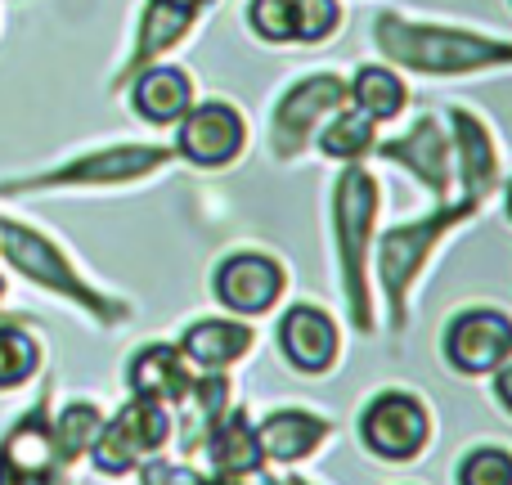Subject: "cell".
Segmentation results:
<instances>
[{"label":"cell","instance_id":"6da1fadb","mask_svg":"<svg viewBox=\"0 0 512 485\" xmlns=\"http://www.w3.org/2000/svg\"><path fill=\"white\" fill-rule=\"evenodd\" d=\"M369 41L382 63L400 68L405 77L459 81V77H490L512 72V36L477 32L463 23H436L414 18L400 9H378L369 23Z\"/></svg>","mask_w":512,"mask_h":485},{"label":"cell","instance_id":"7a4b0ae2","mask_svg":"<svg viewBox=\"0 0 512 485\" xmlns=\"http://www.w3.org/2000/svg\"><path fill=\"white\" fill-rule=\"evenodd\" d=\"M382 216V185L369 162H346L333 180L328 198V225H333V265L342 310L360 337L378 333V288H373V239Z\"/></svg>","mask_w":512,"mask_h":485},{"label":"cell","instance_id":"3957f363","mask_svg":"<svg viewBox=\"0 0 512 485\" xmlns=\"http://www.w3.org/2000/svg\"><path fill=\"white\" fill-rule=\"evenodd\" d=\"M481 212L486 207L472 203V198H450V203H436L432 212L391 225L387 234L373 239V288H378L382 310H387L391 337H400L414 319V297L423 288V274L432 270L436 252L459 230H468Z\"/></svg>","mask_w":512,"mask_h":485},{"label":"cell","instance_id":"277c9868","mask_svg":"<svg viewBox=\"0 0 512 485\" xmlns=\"http://www.w3.org/2000/svg\"><path fill=\"white\" fill-rule=\"evenodd\" d=\"M0 256H5L27 283H36V288H45V292H54V297L72 301L77 310H86L99 328H122L135 319L131 301L95 288V283L68 261V252L54 239H45L41 230H32V225L0 216Z\"/></svg>","mask_w":512,"mask_h":485},{"label":"cell","instance_id":"5b68a950","mask_svg":"<svg viewBox=\"0 0 512 485\" xmlns=\"http://www.w3.org/2000/svg\"><path fill=\"white\" fill-rule=\"evenodd\" d=\"M171 167H176V149L171 144L126 140V144H104V149L77 153V158L59 162L50 171L0 180V198L50 194V189H126V185H144V180L162 176Z\"/></svg>","mask_w":512,"mask_h":485},{"label":"cell","instance_id":"8992f818","mask_svg":"<svg viewBox=\"0 0 512 485\" xmlns=\"http://www.w3.org/2000/svg\"><path fill=\"white\" fill-rule=\"evenodd\" d=\"M351 104L346 95V77L342 72H306V77H292L288 86L274 95L270 117H265V153H270L279 167L306 158L315 149V135L337 108Z\"/></svg>","mask_w":512,"mask_h":485},{"label":"cell","instance_id":"52a82bcc","mask_svg":"<svg viewBox=\"0 0 512 485\" xmlns=\"http://www.w3.org/2000/svg\"><path fill=\"white\" fill-rule=\"evenodd\" d=\"M355 436L378 463L405 468L418 463L436 441V414L418 391L409 387H382L378 396L364 400L355 418Z\"/></svg>","mask_w":512,"mask_h":485},{"label":"cell","instance_id":"ba28073f","mask_svg":"<svg viewBox=\"0 0 512 485\" xmlns=\"http://www.w3.org/2000/svg\"><path fill=\"white\" fill-rule=\"evenodd\" d=\"M176 436V414L171 405L149 396H131L113 418H104L95 445L86 459L95 463L99 477H131L140 463L158 459Z\"/></svg>","mask_w":512,"mask_h":485},{"label":"cell","instance_id":"9c48e42d","mask_svg":"<svg viewBox=\"0 0 512 485\" xmlns=\"http://www.w3.org/2000/svg\"><path fill=\"white\" fill-rule=\"evenodd\" d=\"M171 131H176V140H171L176 162L198 167V171L239 167L252 144L248 113L234 99H194V108Z\"/></svg>","mask_w":512,"mask_h":485},{"label":"cell","instance_id":"30bf717a","mask_svg":"<svg viewBox=\"0 0 512 485\" xmlns=\"http://www.w3.org/2000/svg\"><path fill=\"white\" fill-rule=\"evenodd\" d=\"M373 158L414 176V185H423L432 203H450L454 198V149H450V126H445L441 113H418L400 135L373 144Z\"/></svg>","mask_w":512,"mask_h":485},{"label":"cell","instance_id":"8fae6325","mask_svg":"<svg viewBox=\"0 0 512 485\" xmlns=\"http://www.w3.org/2000/svg\"><path fill=\"white\" fill-rule=\"evenodd\" d=\"M441 360L459 378H490L512 360V315L504 306H463L441 328Z\"/></svg>","mask_w":512,"mask_h":485},{"label":"cell","instance_id":"7c38bea8","mask_svg":"<svg viewBox=\"0 0 512 485\" xmlns=\"http://www.w3.org/2000/svg\"><path fill=\"white\" fill-rule=\"evenodd\" d=\"M288 265L274 252H261V247H243V252H230L221 265L212 270V297L221 310L239 319H261L270 310H279V301L288 297Z\"/></svg>","mask_w":512,"mask_h":485},{"label":"cell","instance_id":"4fadbf2b","mask_svg":"<svg viewBox=\"0 0 512 485\" xmlns=\"http://www.w3.org/2000/svg\"><path fill=\"white\" fill-rule=\"evenodd\" d=\"M450 126V149H454V198H472V203H495L499 185H504V149L499 135L477 108L450 104L445 113Z\"/></svg>","mask_w":512,"mask_h":485},{"label":"cell","instance_id":"5bb4252c","mask_svg":"<svg viewBox=\"0 0 512 485\" xmlns=\"http://www.w3.org/2000/svg\"><path fill=\"white\" fill-rule=\"evenodd\" d=\"M212 9H216V0H144L140 23H135V41H131V50H126L122 68L108 81V90L117 95L140 68H149V63H158V59H171V54L198 32V23H203Z\"/></svg>","mask_w":512,"mask_h":485},{"label":"cell","instance_id":"9a60e30c","mask_svg":"<svg viewBox=\"0 0 512 485\" xmlns=\"http://www.w3.org/2000/svg\"><path fill=\"white\" fill-rule=\"evenodd\" d=\"M274 346L301 378H328L342 364V324L319 301H292L274 324Z\"/></svg>","mask_w":512,"mask_h":485},{"label":"cell","instance_id":"2e32d148","mask_svg":"<svg viewBox=\"0 0 512 485\" xmlns=\"http://www.w3.org/2000/svg\"><path fill=\"white\" fill-rule=\"evenodd\" d=\"M68 468L54 454L50 436V387L0 441V485H63Z\"/></svg>","mask_w":512,"mask_h":485},{"label":"cell","instance_id":"e0dca14e","mask_svg":"<svg viewBox=\"0 0 512 485\" xmlns=\"http://www.w3.org/2000/svg\"><path fill=\"white\" fill-rule=\"evenodd\" d=\"M337 432H342L337 418L306 409V405H283V409H270L265 418H256V441H261L265 468H301Z\"/></svg>","mask_w":512,"mask_h":485},{"label":"cell","instance_id":"ac0fdd59","mask_svg":"<svg viewBox=\"0 0 512 485\" xmlns=\"http://www.w3.org/2000/svg\"><path fill=\"white\" fill-rule=\"evenodd\" d=\"M126 99H131V113L140 117L144 126L171 131V126L194 108L198 86H194V77H189V68L158 59V63L140 68L131 81H126Z\"/></svg>","mask_w":512,"mask_h":485},{"label":"cell","instance_id":"d6986e66","mask_svg":"<svg viewBox=\"0 0 512 485\" xmlns=\"http://www.w3.org/2000/svg\"><path fill=\"white\" fill-rule=\"evenodd\" d=\"M180 355L189 360L194 373H230L234 364H243L256 346L252 319L239 315H207L180 333Z\"/></svg>","mask_w":512,"mask_h":485},{"label":"cell","instance_id":"ffe728a7","mask_svg":"<svg viewBox=\"0 0 512 485\" xmlns=\"http://www.w3.org/2000/svg\"><path fill=\"white\" fill-rule=\"evenodd\" d=\"M230 405H234L230 373H194L189 391L171 405V414H176V436H171L176 450L185 454V459H198V445H203L207 432L230 414Z\"/></svg>","mask_w":512,"mask_h":485},{"label":"cell","instance_id":"44dd1931","mask_svg":"<svg viewBox=\"0 0 512 485\" xmlns=\"http://www.w3.org/2000/svg\"><path fill=\"white\" fill-rule=\"evenodd\" d=\"M198 454H203L207 472H216V477L252 481L256 472H265V454H261V441H256V418L243 405H230V414L207 432Z\"/></svg>","mask_w":512,"mask_h":485},{"label":"cell","instance_id":"7402d4cb","mask_svg":"<svg viewBox=\"0 0 512 485\" xmlns=\"http://www.w3.org/2000/svg\"><path fill=\"white\" fill-rule=\"evenodd\" d=\"M189 382H194V369H189V360L180 355L176 342H144L140 351L126 360V387H131V396H149V400H162V405H176L189 391Z\"/></svg>","mask_w":512,"mask_h":485},{"label":"cell","instance_id":"603a6c76","mask_svg":"<svg viewBox=\"0 0 512 485\" xmlns=\"http://www.w3.org/2000/svg\"><path fill=\"white\" fill-rule=\"evenodd\" d=\"M346 95H351V104L360 108V113H369L378 126L400 122V117L409 113V104H414V90H409L405 72L382 63V59L360 63V68L346 77Z\"/></svg>","mask_w":512,"mask_h":485},{"label":"cell","instance_id":"cb8c5ba5","mask_svg":"<svg viewBox=\"0 0 512 485\" xmlns=\"http://www.w3.org/2000/svg\"><path fill=\"white\" fill-rule=\"evenodd\" d=\"M373 144H378V122L369 113H360L355 104L337 108L315 135L319 158L337 162V167H346V162H373Z\"/></svg>","mask_w":512,"mask_h":485},{"label":"cell","instance_id":"d4e9b609","mask_svg":"<svg viewBox=\"0 0 512 485\" xmlns=\"http://www.w3.org/2000/svg\"><path fill=\"white\" fill-rule=\"evenodd\" d=\"M99 427H104V409L95 400H68L59 414H50V436H54V454H59L63 468H77L90 454Z\"/></svg>","mask_w":512,"mask_h":485},{"label":"cell","instance_id":"484cf974","mask_svg":"<svg viewBox=\"0 0 512 485\" xmlns=\"http://www.w3.org/2000/svg\"><path fill=\"white\" fill-rule=\"evenodd\" d=\"M41 360H45V351H41V342L27 333V319L23 315L0 319V391H14V387H23V382H32Z\"/></svg>","mask_w":512,"mask_h":485},{"label":"cell","instance_id":"4316f807","mask_svg":"<svg viewBox=\"0 0 512 485\" xmlns=\"http://www.w3.org/2000/svg\"><path fill=\"white\" fill-rule=\"evenodd\" d=\"M346 27L342 0H292V45H328Z\"/></svg>","mask_w":512,"mask_h":485},{"label":"cell","instance_id":"83f0119b","mask_svg":"<svg viewBox=\"0 0 512 485\" xmlns=\"http://www.w3.org/2000/svg\"><path fill=\"white\" fill-rule=\"evenodd\" d=\"M454 485H512V445L481 441L454 468Z\"/></svg>","mask_w":512,"mask_h":485},{"label":"cell","instance_id":"f1b7e54d","mask_svg":"<svg viewBox=\"0 0 512 485\" xmlns=\"http://www.w3.org/2000/svg\"><path fill=\"white\" fill-rule=\"evenodd\" d=\"M243 18H248V32L270 50L292 45V0H248Z\"/></svg>","mask_w":512,"mask_h":485},{"label":"cell","instance_id":"f546056e","mask_svg":"<svg viewBox=\"0 0 512 485\" xmlns=\"http://www.w3.org/2000/svg\"><path fill=\"white\" fill-rule=\"evenodd\" d=\"M135 477H140V485H198L203 481V472L194 468L189 459H149L135 468Z\"/></svg>","mask_w":512,"mask_h":485},{"label":"cell","instance_id":"4dcf8cb0","mask_svg":"<svg viewBox=\"0 0 512 485\" xmlns=\"http://www.w3.org/2000/svg\"><path fill=\"white\" fill-rule=\"evenodd\" d=\"M490 391H495V400H499V409L512 418V360L504 364V369H495L490 373Z\"/></svg>","mask_w":512,"mask_h":485},{"label":"cell","instance_id":"1f68e13d","mask_svg":"<svg viewBox=\"0 0 512 485\" xmlns=\"http://www.w3.org/2000/svg\"><path fill=\"white\" fill-rule=\"evenodd\" d=\"M499 198H504V221L512 225V176H504V185H499Z\"/></svg>","mask_w":512,"mask_h":485},{"label":"cell","instance_id":"d6a6232c","mask_svg":"<svg viewBox=\"0 0 512 485\" xmlns=\"http://www.w3.org/2000/svg\"><path fill=\"white\" fill-rule=\"evenodd\" d=\"M198 485H248V481H239V477H216V472H203V481Z\"/></svg>","mask_w":512,"mask_h":485},{"label":"cell","instance_id":"836d02e7","mask_svg":"<svg viewBox=\"0 0 512 485\" xmlns=\"http://www.w3.org/2000/svg\"><path fill=\"white\" fill-rule=\"evenodd\" d=\"M288 485H319V481H310V477H301V472H288V477H283Z\"/></svg>","mask_w":512,"mask_h":485},{"label":"cell","instance_id":"e575fe53","mask_svg":"<svg viewBox=\"0 0 512 485\" xmlns=\"http://www.w3.org/2000/svg\"><path fill=\"white\" fill-rule=\"evenodd\" d=\"M508 9H512V0H508Z\"/></svg>","mask_w":512,"mask_h":485}]
</instances>
